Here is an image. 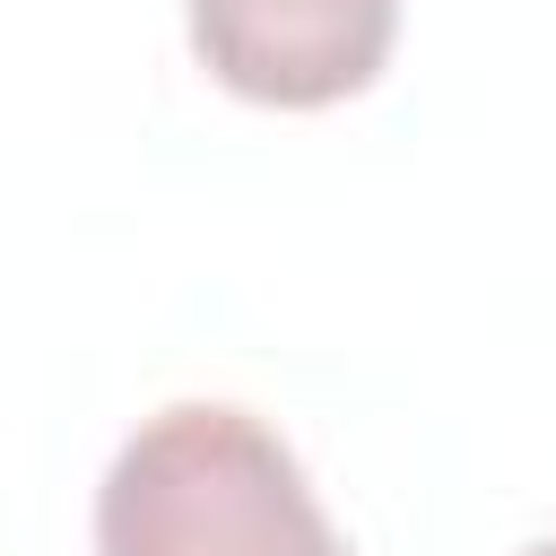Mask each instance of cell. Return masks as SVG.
Instances as JSON below:
<instances>
[{
  "instance_id": "1",
  "label": "cell",
  "mask_w": 556,
  "mask_h": 556,
  "mask_svg": "<svg viewBox=\"0 0 556 556\" xmlns=\"http://www.w3.org/2000/svg\"><path fill=\"white\" fill-rule=\"evenodd\" d=\"M96 556H348V539L278 426L235 400H174L113 452Z\"/></svg>"
},
{
  "instance_id": "2",
  "label": "cell",
  "mask_w": 556,
  "mask_h": 556,
  "mask_svg": "<svg viewBox=\"0 0 556 556\" xmlns=\"http://www.w3.org/2000/svg\"><path fill=\"white\" fill-rule=\"evenodd\" d=\"M400 0H191L200 70L269 113H321L382 78Z\"/></svg>"
},
{
  "instance_id": "3",
  "label": "cell",
  "mask_w": 556,
  "mask_h": 556,
  "mask_svg": "<svg viewBox=\"0 0 556 556\" xmlns=\"http://www.w3.org/2000/svg\"><path fill=\"white\" fill-rule=\"evenodd\" d=\"M521 556H556V539H539V547H521Z\"/></svg>"
}]
</instances>
